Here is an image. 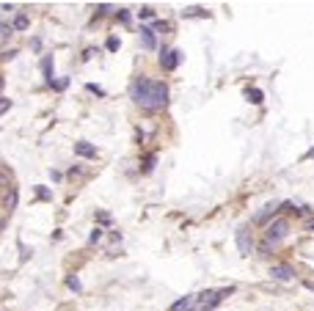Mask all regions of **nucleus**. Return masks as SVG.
Listing matches in <instances>:
<instances>
[{
    "label": "nucleus",
    "mask_w": 314,
    "mask_h": 311,
    "mask_svg": "<svg viewBox=\"0 0 314 311\" xmlns=\"http://www.w3.org/2000/svg\"><path fill=\"white\" fill-rule=\"evenodd\" d=\"M248 99H251V102H257V105H259V102H262V91H259V89L248 91Z\"/></svg>",
    "instance_id": "nucleus-12"
},
{
    "label": "nucleus",
    "mask_w": 314,
    "mask_h": 311,
    "mask_svg": "<svg viewBox=\"0 0 314 311\" xmlns=\"http://www.w3.org/2000/svg\"><path fill=\"white\" fill-rule=\"evenodd\" d=\"M193 303H196V297H182V300H177V303H174V306H171V311H190V306H193Z\"/></svg>",
    "instance_id": "nucleus-9"
},
{
    "label": "nucleus",
    "mask_w": 314,
    "mask_h": 311,
    "mask_svg": "<svg viewBox=\"0 0 314 311\" xmlns=\"http://www.w3.org/2000/svg\"><path fill=\"white\" fill-rule=\"evenodd\" d=\"M237 245H240V254H243V256H248V254H251L254 240L248 237V228H246V226H243V228H237Z\"/></svg>",
    "instance_id": "nucleus-4"
},
{
    "label": "nucleus",
    "mask_w": 314,
    "mask_h": 311,
    "mask_svg": "<svg viewBox=\"0 0 314 311\" xmlns=\"http://www.w3.org/2000/svg\"><path fill=\"white\" fill-rule=\"evenodd\" d=\"M11 31H14V28H9V25H0V47H3L6 42H9Z\"/></svg>",
    "instance_id": "nucleus-10"
},
{
    "label": "nucleus",
    "mask_w": 314,
    "mask_h": 311,
    "mask_svg": "<svg viewBox=\"0 0 314 311\" xmlns=\"http://www.w3.org/2000/svg\"><path fill=\"white\" fill-rule=\"evenodd\" d=\"M160 63H163V69H177V63H179V50H171V52H163V58H160Z\"/></svg>",
    "instance_id": "nucleus-6"
},
{
    "label": "nucleus",
    "mask_w": 314,
    "mask_h": 311,
    "mask_svg": "<svg viewBox=\"0 0 314 311\" xmlns=\"http://www.w3.org/2000/svg\"><path fill=\"white\" fill-rule=\"evenodd\" d=\"M141 17H143V20H152L154 11H152V9H143V11H141Z\"/></svg>",
    "instance_id": "nucleus-15"
},
{
    "label": "nucleus",
    "mask_w": 314,
    "mask_h": 311,
    "mask_svg": "<svg viewBox=\"0 0 314 311\" xmlns=\"http://www.w3.org/2000/svg\"><path fill=\"white\" fill-rule=\"evenodd\" d=\"M14 204H17V193H11V196H9V198H6V207H9V209H11V207H14Z\"/></svg>",
    "instance_id": "nucleus-14"
},
{
    "label": "nucleus",
    "mask_w": 314,
    "mask_h": 311,
    "mask_svg": "<svg viewBox=\"0 0 314 311\" xmlns=\"http://www.w3.org/2000/svg\"><path fill=\"white\" fill-rule=\"evenodd\" d=\"M14 28H17V31H25V28H28V17L20 14V17L14 20Z\"/></svg>",
    "instance_id": "nucleus-11"
},
{
    "label": "nucleus",
    "mask_w": 314,
    "mask_h": 311,
    "mask_svg": "<svg viewBox=\"0 0 314 311\" xmlns=\"http://www.w3.org/2000/svg\"><path fill=\"white\" fill-rule=\"evenodd\" d=\"M0 185H3V187H9V177H3V174H0Z\"/></svg>",
    "instance_id": "nucleus-16"
},
{
    "label": "nucleus",
    "mask_w": 314,
    "mask_h": 311,
    "mask_svg": "<svg viewBox=\"0 0 314 311\" xmlns=\"http://www.w3.org/2000/svg\"><path fill=\"white\" fill-rule=\"evenodd\" d=\"M270 275L276 281H289V278H295V270L289 267V265H273L270 267Z\"/></svg>",
    "instance_id": "nucleus-5"
},
{
    "label": "nucleus",
    "mask_w": 314,
    "mask_h": 311,
    "mask_svg": "<svg viewBox=\"0 0 314 311\" xmlns=\"http://www.w3.org/2000/svg\"><path fill=\"white\" fill-rule=\"evenodd\" d=\"M289 234V220H284V218H276L270 223V226H267V243H273L276 245L278 240H284Z\"/></svg>",
    "instance_id": "nucleus-2"
},
{
    "label": "nucleus",
    "mask_w": 314,
    "mask_h": 311,
    "mask_svg": "<svg viewBox=\"0 0 314 311\" xmlns=\"http://www.w3.org/2000/svg\"><path fill=\"white\" fill-rule=\"evenodd\" d=\"M226 295H231V289H220V292H204V295H201V297H204V300H201V308H204V311H212V308L218 306L220 300H223Z\"/></svg>",
    "instance_id": "nucleus-3"
},
{
    "label": "nucleus",
    "mask_w": 314,
    "mask_h": 311,
    "mask_svg": "<svg viewBox=\"0 0 314 311\" xmlns=\"http://www.w3.org/2000/svg\"><path fill=\"white\" fill-rule=\"evenodd\" d=\"M9 108H11V99H3V97H0V116H3Z\"/></svg>",
    "instance_id": "nucleus-13"
},
{
    "label": "nucleus",
    "mask_w": 314,
    "mask_h": 311,
    "mask_svg": "<svg viewBox=\"0 0 314 311\" xmlns=\"http://www.w3.org/2000/svg\"><path fill=\"white\" fill-rule=\"evenodd\" d=\"M306 228H309V231H314V218H311V220H306Z\"/></svg>",
    "instance_id": "nucleus-17"
},
{
    "label": "nucleus",
    "mask_w": 314,
    "mask_h": 311,
    "mask_svg": "<svg viewBox=\"0 0 314 311\" xmlns=\"http://www.w3.org/2000/svg\"><path fill=\"white\" fill-rule=\"evenodd\" d=\"M3 86H6V77H3V74H0V91H3Z\"/></svg>",
    "instance_id": "nucleus-18"
},
{
    "label": "nucleus",
    "mask_w": 314,
    "mask_h": 311,
    "mask_svg": "<svg viewBox=\"0 0 314 311\" xmlns=\"http://www.w3.org/2000/svg\"><path fill=\"white\" fill-rule=\"evenodd\" d=\"M141 42H143L146 50H152V47H154V31H152V28H141Z\"/></svg>",
    "instance_id": "nucleus-8"
},
{
    "label": "nucleus",
    "mask_w": 314,
    "mask_h": 311,
    "mask_svg": "<svg viewBox=\"0 0 314 311\" xmlns=\"http://www.w3.org/2000/svg\"><path fill=\"white\" fill-rule=\"evenodd\" d=\"M132 99L143 108H163L168 102V89L163 83H154V80L141 77L135 86H132Z\"/></svg>",
    "instance_id": "nucleus-1"
},
{
    "label": "nucleus",
    "mask_w": 314,
    "mask_h": 311,
    "mask_svg": "<svg viewBox=\"0 0 314 311\" xmlns=\"http://www.w3.org/2000/svg\"><path fill=\"white\" fill-rule=\"evenodd\" d=\"M74 151H77L80 157H97V149L91 143H86V140H80V143H74Z\"/></svg>",
    "instance_id": "nucleus-7"
}]
</instances>
